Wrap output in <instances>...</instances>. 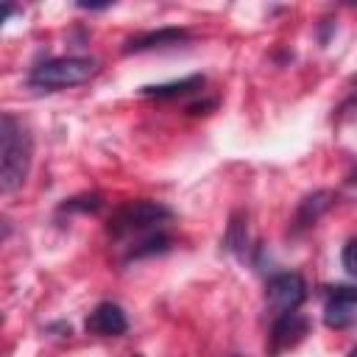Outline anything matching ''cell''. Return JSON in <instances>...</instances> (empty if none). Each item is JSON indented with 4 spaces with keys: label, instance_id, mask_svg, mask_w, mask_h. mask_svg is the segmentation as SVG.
I'll use <instances>...</instances> for the list:
<instances>
[{
    "label": "cell",
    "instance_id": "cell-1",
    "mask_svg": "<svg viewBox=\"0 0 357 357\" xmlns=\"http://www.w3.org/2000/svg\"><path fill=\"white\" fill-rule=\"evenodd\" d=\"M31 162H33V139L28 128L11 112H3L0 117V190L3 192L20 190L28 178Z\"/></svg>",
    "mask_w": 357,
    "mask_h": 357
},
{
    "label": "cell",
    "instance_id": "cell-2",
    "mask_svg": "<svg viewBox=\"0 0 357 357\" xmlns=\"http://www.w3.org/2000/svg\"><path fill=\"white\" fill-rule=\"evenodd\" d=\"M170 206H165L162 201H151V198H137V201H126L123 206H117L109 218V237L112 240H137L148 231H156L165 220H170Z\"/></svg>",
    "mask_w": 357,
    "mask_h": 357
},
{
    "label": "cell",
    "instance_id": "cell-3",
    "mask_svg": "<svg viewBox=\"0 0 357 357\" xmlns=\"http://www.w3.org/2000/svg\"><path fill=\"white\" fill-rule=\"evenodd\" d=\"M95 70H98V61L92 56H56V59L39 61L28 73V86L36 92H56V89H67L89 81Z\"/></svg>",
    "mask_w": 357,
    "mask_h": 357
},
{
    "label": "cell",
    "instance_id": "cell-4",
    "mask_svg": "<svg viewBox=\"0 0 357 357\" xmlns=\"http://www.w3.org/2000/svg\"><path fill=\"white\" fill-rule=\"evenodd\" d=\"M307 298V282L296 271L273 273L265 284V310L271 318H279L284 312H296Z\"/></svg>",
    "mask_w": 357,
    "mask_h": 357
},
{
    "label": "cell",
    "instance_id": "cell-5",
    "mask_svg": "<svg viewBox=\"0 0 357 357\" xmlns=\"http://www.w3.org/2000/svg\"><path fill=\"white\" fill-rule=\"evenodd\" d=\"M307 332H310V321H307L298 310L273 318L271 332H268V354H271V357H279L282 351H287V349H293L296 343H301Z\"/></svg>",
    "mask_w": 357,
    "mask_h": 357
},
{
    "label": "cell",
    "instance_id": "cell-6",
    "mask_svg": "<svg viewBox=\"0 0 357 357\" xmlns=\"http://www.w3.org/2000/svg\"><path fill=\"white\" fill-rule=\"evenodd\" d=\"M357 310V284H335L326 287V304H324V321L332 329H343L354 321Z\"/></svg>",
    "mask_w": 357,
    "mask_h": 357
},
{
    "label": "cell",
    "instance_id": "cell-7",
    "mask_svg": "<svg viewBox=\"0 0 357 357\" xmlns=\"http://www.w3.org/2000/svg\"><path fill=\"white\" fill-rule=\"evenodd\" d=\"M86 332L89 335H95V337H120V335H126V329H128V318H126V312H123V307L120 304H114V301H100V304H95V310L86 315Z\"/></svg>",
    "mask_w": 357,
    "mask_h": 357
},
{
    "label": "cell",
    "instance_id": "cell-8",
    "mask_svg": "<svg viewBox=\"0 0 357 357\" xmlns=\"http://www.w3.org/2000/svg\"><path fill=\"white\" fill-rule=\"evenodd\" d=\"M335 198H337V195H335L332 190H315V192L304 195V198L298 201V206H296L293 220H290V234H301V231H307L310 226H315V223L332 209Z\"/></svg>",
    "mask_w": 357,
    "mask_h": 357
},
{
    "label": "cell",
    "instance_id": "cell-9",
    "mask_svg": "<svg viewBox=\"0 0 357 357\" xmlns=\"http://www.w3.org/2000/svg\"><path fill=\"white\" fill-rule=\"evenodd\" d=\"M187 42H190V31H184V28H159V31H145V33H137V36L126 39L123 53H148V50L187 45Z\"/></svg>",
    "mask_w": 357,
    "mask_h": 357
},
{
    "label": "cell",
    "instance_id": "cell-10",
    "mask_svg": "<svg viewBox=\"0 0 357 357\" xmlns=\"http://www.w3.org/2000/svg\"><path fill=\"white\" fill-rule=\"evenodd\" d=\"M204 75H187V78H178V81H165V84H148V86H139V95L142 98H156V100H173V98H187L192 92H198L204 86Z\"/></svg>",
    "mask_w": 357,
    "mask_h": 357
},
{
    "label": "cell",
    "instance_id": "cell-11",
    "mask_svg": "<svg viewBox=\"0 0 357 357\" xmlns=\"http://www.w3.org/2000/svg\"><path fill=\"white\" fill-rule=\"evenodd\" d=\"M223 248L237 254V257H245V248H248V215L243 209L231 212V218L226 223V234H223Z\"/></svg>",
    "mask_w": 357,
    "mask_h": 357
},
{
    "label": "cell",
    "instance_id": "cell-12",
    "mask_svg": "<svg viewBox=\"0 0 357 357\" xmlns=\"http://www.w3.org/2000/svg\"><path fill=\"white\" fill-rule=\"evenodd\" d=\"M167 248H170V237L162 229H156V231H148V234L131 240L128 248H126V259H142V257L165 254Z\"/></svg>",
    "mask_w": 357,
    "mask_h": 357
},
{
    "label": "cell",
    "instance_id": "cell-13",
    "mask_svg": "<svg viewBox=\"0 0 357 357\" xmlns=\"http://www.w3.org/2000/svg\"><path fill=\"white\" fill-rule=\"evenodd\" d=\"M100 209H103V198H100L98 192L73 195V198H67V201L59 206V212H84V215H89V212H100Z\"/></svg>",
    "mask_w": 357,
    "mask_h": 357
},
{
    "label": "cell",
    "instance_id": "cell-14",
    "mask_svg": "<svg viewBox=\"0 0 357 357\" xmlns=\"http://www.w3.org/2000/svg\"><path fill=\"white\" fill-rule=\"evenodd\" d=\"M340 262H343L346 273L357 276V234L346 240V245H343V251H340Z\"/></svg>",
    "mask_w": 357,
    "mask_h": 357
},
{
    "label": "cell",
    "instance_id": "cell-15",
    "mask_svg": "<svg viewBox=\"0 0 357 357\" xmlns=\"http://www.w3.org/2000/svg\"><path fill=\"white\" fill-rule=\"evenodd\" d=\"M346 181H349V187H357V165L351 167V173L346 176Z\"/></svg>",
    "mask_w": 357,
    "mask_h": 357
},
{
    "label": "cell",
    "instance_id": "cell-16",
    "mask_svg": "<svg viewBox=\"0 0 357 357\" xmlns=\"http://www.w3.org/2000/svg\"><path fill=\"white\" fill-rule=\"evenodd\" d=\"M349 357H357V346H354V349H351V351H349Z\"/></svg>",
    "mask_w": 357,
    "mask_h": 357
},
{
    "label": "cell",
    "instance_id": "cell-17",
    "mask_svg": "<svg viewBox=\"0 0 357 357\" xmlns=\"http://www.w3.org/2000/svg\"><path fill=\"white\" fill-rule=\"evenodd\" d=\"M229 357H243V354H229Z\"/></svg>",
    "mask_w": 357,
    "mask_h": 357
}]
</instances>
